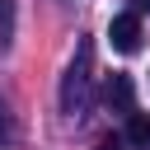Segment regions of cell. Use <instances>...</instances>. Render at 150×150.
<instances>
[{"label": "cell", "instance_id": "obj_2", "mask_svg": "<svg viewBox=\"0 0 150 150\" xmlns=\"http://www.w3.org/2000/svg\"><path fill=\"white\" fill-rule=\"evenodd\" d=\"M108 42H112V52L131 56V52L141 47V14H136V9L112 14V23H108Z\"/></svg>", "mask_w": 150, "mask_h": 150}, {"label": "cell", "instance_id": "obj_5", "mask_svg": "<svg viewBox=\"0 0 150 150\" xmlns=\"http://www.w3.org/2000/svg\"><path fill=\"white\" fill-rule=\"evenodd\" d=\"M9 136H14V117H9V108L0 98V141H9Z\"/></svg>", "mask_w": 150, "mask_h": 150}, {"label": "cell", "instance_id": "obj_8", "mask_svg": "<svg viewBox=\"0 0 150 150\" xmlns=\"http://www.w3.org/2000/svg\"><path fill=\"white\" fill-rule=\"evenodd\" d=\"M145 9H150V0H136V14H145Z\"/></svg>", "mask_w": 150, "mask_h": 150}, {"label": "cell", "instance_id": "obj_3", "mask_svg": "<svg viewBox=\"0 0 150 150\" xmlns=\"http://www.w3.org/2000/svg\"><path fill=\"white\" fill-rule=\"evenodd\" d=\"M103 103H108L112 112H122V117H127V112L136 108V80L117 70V75L108 80V89H103Z\"/></svg>", "mask_w": 150, "mask_h": 150}, {"label": "cell", "instance_id": "obj_6", "mask_svg": "<svg viewBox=\"0 0 150 150\" xmlns=\"http://www.w3.org/2000/svg\"><path fill=\"white\" fill-rule=\"evenodd\" d=\"M9 19H14V0H0V28H5Z\"/></svg>", "mask_w": 150, "mask_h": 150}, {"label": "cell", "instance_id": "obj_7", "mask_svg": "<svg viewBox=\"0 0 150 150\" xmlns=\"http://www.w3.org/2000/svg\"><path fill=\"white\" fill-rule=\"evenodd\" d=\"M122 145H127V141H103L98 150H122Z\"/></svg>", "mask_w": 150, "mask_h": 150}, {"label": "cell", "instance_id": "obj_4", "mask_svg": "<svg viewBox=\"0 0 150 150\" xmlns=\"http://www.w3.org/2000/svg\"><path fill=\"white\" fill-rule=\"evenodd\" d=\"M122 141L131 145V150H145L150 145V112H127V131H122Z\"/></svg>", "mask_w": 150, "mask_h": 150}, {"label": "cell", "instance_id": "obj_1", "mask_svg": "<svg viewBox=\"0 0 150 150\" xmlns=\"http://www.w3.org/2000/svg\"><path fill=\"white\" fill-rule=\"evenodd\" d=\"M89 84H94V42L84 38V42L75 47V61H70L66 75H61V112L84 117V108H89Z\"/></svg>", "mask_w": 150, "mask_h": 150}]
</instances>
